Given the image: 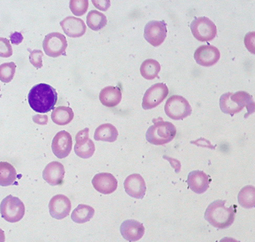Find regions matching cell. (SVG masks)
I'll list each match as a JSON object with an SVG mask.
<instances>
[{
	"label": "cell",
	"mask_w": 255,
	"mask_h": 242,
	"mask_svg": "<svg viewBox=\"0 0 255 242\" xmlns=\"http://www.w3.org/2000/svg\"><path fill=\"white\" fill-rule=\"evenodd\" d=\"M57 100L58 94L56 89L44 83L34 86L28 95L30 107L40 114H45L53 110Z\"/></svg>",
	"instance_id": "6da1fadb"
},
{
	"label": "cell",
	"mask_w": 255,
	"mask_h": 242,
	"mask_svg": "<svg viewBox=\"0 0 255 242\" xmlns=\"http://www.w3.org/2000/svg\"><path fill=\"white\" fill-rule=\"evenodd\" d=\"M226 203L225 200L215 201L208 206L204 214L206 221L217 229H228L235 221L236 206L226 207Z\"/></svg>",
	"instance_id": "7a4b0ae2"
},
{
	"label": "cell",
	"mask_w": 255,
	"mask_h": 242,
	"mask_svg": "<svg viewBox=\"0 0 255 242\" xmlns=\"http://www.w3.org/2000/svg\"><path fill=\"white\" fill-rule=\"evenodd\" d=\"M220 107L223 113L231 116L242 111L245 107L248 111L246 117L255 112V102L253 96L245 91L223 94L220 97Z\"/></svg>",
	"instance_id": "3957f363"
},
{
	"label": "cell",
	"mask_w": 255,
	"mask_h": 242,
	"mask_svg": "<svg viewBox=\"0 0 255 242\" xmlns=\"http://www.w3.org/2000/svg\"><path fill=\"white\" fill-rule=\"evenodd\" d=\"M154 125L149 127L146 133V139L149 144L163 146L175 138L177 129L171 122H164L161 118L153 119Z\"/></svg>",
	"instance_id": "277c9868"
},
{
	"label": "cell",
	"mask_w": 255,
	"mask_h": 242,
	"mask_svg": "<svg viewBox=\"0 0 255 242\" xmlns=\"http://www.w3.org/2000/svg\"><path fill=\"white\" fill-rule=\"evenodd\" d=\"M1 218L9 223H17L24 216V204L18 197L9 195L0 204Z\"/></svg>",
	"instance_id": "5b68a950"
},
{
	"label": "cell",
	"mask_w": 255,
	"mask_h": 242,
	"mask_svg": "<svg viewBox=\"0 0 255 242\" xmlns=\"http://www.w3.org/2000/svg\"><path fill=\"white\" fill-rule=\"evenodd\" d=\"M192 107L185 97L172 95L167 100L165 112L168 117L174 120H182L191 115Z\"/></svg>",
	"instance_id": "8992f818"
},
{
	"label": "cell",
	"mask_w": 255,
	"mask_h": 242,
	"mask_svg": "<svg viewBox=\"0 0 255 242\" xmlns=\"http://www.w3.org/2000/svg\"><path fill=\"white\" fill-rule=\"evenodd\" d=\"M190 29L195 38L200 42H211L217 36L216 25L206 17L195 18L190 24Z\"/></svg>",
	"instance_id": "52a82bcc"
},
{
	"label": "cell",
	"mask_w": 255,
	"mask_h": 242,
	"mask_svg": "<svg viewBox=\"0 0 255 242\" xmlns=\"http://www.w3.org/2000/svg\"><path fill=\"white\" fill-rule=\"evenodd\" d=\"M42 46L47 56L57 58L61 55H65L68 44L66 37L61 33L53 32L45 36Z\"/></svg>",
	"instance_id": "ba28073f"
},
{
	"label": "cell",
	"mask_w": 255,
	"mask_h": 242,
	"mask_svg": "<svg viewBox=\"0 0 255 242\" xmlns=\"http://www.w3.org/2000/svg\"><path fill=\"white\" fill-rule=\"evenodd\" d=\"M167 36L166 23L163 20H151L144 27V39L154 47H159Z\"/></svg>",
	"instance_id": "9c48e42d"
},
{
	"label": "cell",
	"mask_w": 255,
	"mask_h": 242,
	"mask_svg": "<svg viewBox=\"0 0 255 242\" xmlns=\"http://www.w3.org/2000/svg\"><path fill=\"white\" fill-rule=\"evenodd\" d=\"M169 90L166 84L157 83L146 91L142 100L144 110L152 109L160 104L168 96Z\"/></svg>",
	"instance_id": "30bf717a"
},
{
	"label": "cell",
	"mask_w": 255,
	"mask_h": 242,
	"mask_svg": "<svg viewBox=\"0 0 255 242\" xmlns=\"http://www.w3.org/2000/svg\"><path fill=\"white\" fill-rule=\"evenodd\" d=\"M72 138L68 132L60 131L52 141V151L57 158L64 159L68 157L72 149Z\"/></svg>",
	"instance_id": "8fae6325"
},
{
	"label": "cell",
	"mask_w": 255,
	"mask_h": 242,
	"mask_svg": "<svg viewBox=\"0 0 255 242\" xmlns=\"http://www.w3.org/2000/svg\"><path fill=\"white\" fill-rule=\"evenodd\" d=\"M75 141L76 144L74 149L77 156L82 159H89L94 155L96 148L94 142L89 138V128L78 132Z\"/></svg>",
	"instance_id": "7c38bea8"
},
{
	"label": "cell",
	"mask_w": 255,
	"mask_h": 242,
	"mask_svg": "<svg viewBox=\"0 0 255 242\" xmlns=\"http://www.w3.org/2000/svg\"><path fill=\"white\" fill-rule=\"evenodd\" d=\"M194 58L198 65L210 67L218 62L220 52L213 45H202L195 52Z\"/></svg>",
	"instance_id": "4fadbf2b"
},
{
	"label": "cell",
	"mask_w": 255,
	"mask_h": 242,
	"mask_svg": "<svg viewBox=\"0 0 255 242\" xmlns=\"http://www.w3.org/2000/svg\"><path fill=\"white\" fill-rule=\"evenodd\" d=\"M72 204L67 196L58 194L50 199L49 203L50 215L56 220L67 218L70 213Z\"/></svg>",
	"instance_id": "5bb4252c"
},
{
	"label": "cell",
	"mask_w": 255,
	"mask_h": 242,
	"mask_svg": "<svg viewBox=\"0 0 255 242\" xmlns=\"http://www.w3.org/2000/svg\"><path fill=\"white\" fill-rule=\"evenodd\" d=\"M126 192L130 197L142 199L147 191L145 181L139 174H132L124 182Z\"/></svg>",
	"instance_id": "9a60e30c"
},
{
	"label": "cell",
	"mask_w": 255,
	"mask_h": 242,
	"mask_svg": "<svg viewBox=\"0 0 255 242\" xmlns=\"http://www.w3.org/2000/svg\"><path fill=\"white\" fill-rule=\"evenodd\" d=\"M92 184L94 188L101 194H111L117 189L118 180L113 174L103 172L94 176Z\"/></svg>",
	"instance_id": "2e32d148"
},
{
	"label": "cell",
	"mask_w": 255,
	"mask_h": 242,
	"mask_svg": "<svg viewBox=\"0 0 255 242\" xmlns=\"http://www.w3.org/2000/svg\"><path fill=\"white\" fill-rule=\"evenodd\" d=\"M145 232L142 223L135 220H128L121 226L122 237L128 242H137L141 240Z\"/></svg>",
	"instance_id": "e0dca14e"
},
{
	"label": "cell",
	"mask_w": 255,
	"mask_h": 242,
	"mask_svg": "<svg viewBox=\"0 0 255 242\" xmlns=\"http://www.w3.org/2000/svg\"><path fill=\"white\" fill-rule=\"evenodd\" d=\"M60 26L69 37L78 38L83 37L86 31L85 22L76 17L69 16L60 22Z\"/></svg>",
	"instance_id": "ac0fdd59"
},
{
	"label": "cell",
	"mask_w": 255,
	"mask_h": 242,
	"mask_svg": "<svg viewBox=\"0 0 255 242\" xmlns=\"http://www.w3.org/2000/svg\"><path fill=\"white\" fill-rule=\"evenodd\" d=\"M65 175L64 165L59 161H52L49 163L42 172L44 180L53 186L62 184Z\"/></svg>",
	"instance_id": "d6986e66"
},
{
	"label": "cell",
	"mask_w": 255,
	"mask_h": 242,
	"mask_svg": "<svg viewBox=\"0 0 255 242\" xmlns=\"http://www.w3.org/2000/svg\"><path fill=\"white\" fill-rule=\"evenodd\" d=\"M187 182L189 188L196 194H204L209 188V176L204 171H192L188 174Z\"/></svg>",
	"instance_id": "ffe728a7"
},
{
	"label": "cell",
	"mask_w": 255,
	"mask_h": 242,
	"mask_svg": "<svg viewBox=\"0 0 255 242\" xmlns=\"http://www.w3.org/2000/svg\"><path fill=\"white\" fill-rule=\"evenodd\" d=\"M99 100L105 106H118L122 100V92L118 87L108 86L101 90Z\"/></svg>",
	"instance_id": "44dd1931"
},
{
	"label": "cell",
	"mask_w": 255,
	"mask_h": 242,
	"mask_svg": "<svg viewBox=\"0 0 255 242\" xmlns=\"http://www.w3.org/2000/svg\"><path fill=\"white\" fill-rule=\"evenodd\" d=\"M117 128L112 124L106 123L97 127L94 133V139L97 141H106L113 143L117 140Z\"/></svg>",
	"instance_id": "7402d4cb"
},
{
	"label": "cell",
	"mask_w": 255,
	"mask_h": 242,
	"mask_svg": "<svg viewBox=\"0 0 255 242\" xmlns=\"http://www.w3.org/2000/svg\"><path fill=\"white\" fill-rule=\"evenodd\" d=\"M17 172L15 167L6 161L0 162V185L10 186L16 180Z\"/></svg>",
	"instance_id": "603a6c76"
},
{
	"label": "cell",
	"mask_w": 255,
	"mask_h": 242,
	"mask_svg": "<svg viewBox=\"0 0 255 242\" xmlns=\"http://www.w3.org/2000/svg\"><path fill=\"white\" fill-rule=\"evenodd\" d=\"M74 112L72 108L67 106H59L53 110L51 119L55 124L61 126L68 125L74 118Z\"/></svg>",
	"instance_id": "cb8c5ba5"
},
{
	"label": "cell",
	"mask_w": 255,
	"mask_h": 242,
	"mask_svg": "<svg viewBox=\"0 0 255 242\" xmlns=\"http://www.w3.org/2000/svg\"><path fill=\"white\" fill-rule=\"evenodd\" d=\"M95 210L92 207L86 204H80L72 212L71 218L79 224L89 222L94 217Z\"/></svg>",
	"instance_id": "d4e9b609"
},
{
	"label": "cell",
	"mask_w": 255,
	"mask_h": 242,
	"mask_svg": "<svg viewBox=\"0 0 255 242\" xmlns=\"http://www.w3.org/2000/svg\"><path fill=\"white\" fill-rule=\"evenodd\" d=\"M160 72V65L154 59H147L141 64L140 73L147 80H152L158 77Z\"/></svg>",
	"instance_id": "484cf974"
},
{
	"label": "cell",
	"mask_w": 255,
	"mask_h": 242,
	"mask_svg": "<svg viewBox=\"0 0 255 242\" xmlns=\"http://www.w3.org/2000/svg\"><path fill=\"white\" fill-rule=\"evenodd\" d=\"M88 26L94 31H99L108 24V18L105 14L97 10L90 11L86 20Z\"/></svg>",
	"instance_id": "4316f807"
},
{
	"label": "cell",
	"mask_w": 255,
	"mask_h": 242,
	"mask_svg": "<svg viewBox=\"0 0 255 242\" xmlns=\"http://www.w3.org/2000/svg\"><path fill=\"white\" fill-rule=\"evenodd\" d=\"M239 203L246 209H251L255 206V188L253 185L244 187L239 194Z\"/></svg>",
	"instance_id": "83f0119b"
},
{
	"label": "cell",
	"mask_w": 255,
	"mask_h": 242,
	"mask_svg": "<svg viewBox=\"0 0 255 242\" xmlns=\"http://www.w3.org/2000/svg\"><path fill=\"white\" fill-rule=\"evenodd\" d=\"M16 65L15 63H4L0 65V80L4 83L12 81L15 73Z\"/></svg>",
	"instance_id": "f1b7e54d"
},
{
	"label": "cell",
	"mask_w": 255,
	"mask_h": 242,
	"mask_svg": "<svg viewBox=\"0 0 255 242\" xmlns=\"http://www.w3.org/2000/svg\"><path fill=\"white\" fill-rule=\"evenodd\" d=\"M89 3L88 0H71L69 1V8L74 15L81 16L87 12Z\"/></svg>",
	"instance_id": "f546056e"
},
{
	"label": "cell",
	"mask_w": 255,
	"mask_h": 242,
	"mask_svg": "<svg viewBox=\"0 0 255 242\" xmlns=\"http://www.w3.org/2000/svg\"><path fill=\"white\" fill-rule=\"evenodd\" d=\"M43 52L39 50H33L30 52L29 61L35 68L41 69L42 67V57Z\"/></svg>",
	"instance_id": "4dcf8cb0"
},
{
	"label": "cell",
	"mask_w": 255,
	"mask_h": 242,
	"mask_svg": "<svg viewBox=\"0 0 255 242\" xmlns=\"http://www.w3.org/2000/svg\"><path fill=\"white\" fill-rule=\"evenodd\" d=\"M12 49L10 41L6 38L0 37V57L9 58L12 56Z\"/></svg>",
	"instance_id": "1f68e13d"
},
{
	"label": "cell",
	"mask_w": 255,
	"mask_h": 242,
	"mask_svg": "<svg viewBox=\"0 0 255 242\" xmlns=\"http://www.w3.org/2000/svg\"><path fill=\"white\" fill-rule=\"evenodd\" d=\"M93 4L99 10L106 11L110 7V1L109 0H98V1H92Z\"/></svg>",
	"instance_id": "d6a6232c"
},
{
	"label": "cell",
	"mask_w": 255,
	"mask_h": 242,
	"mask_svg": "<svg viewBox=\"0 0 255 242\" xmlns=\"http://www.w3.org/2000/svg\"><path fill=\"white\" fill-rule=\"evenodd\" d=\"M11 43L13 44V45H18L19 44L21 43L23 40V37L21 33L15 32L12 33V34L10 36Z\"/></svg>",
	"instance_id": "836d02e7"
},
{
	"label": "cell",
	"mask_w": 255,
	"mask_h": 242,
	"mask_svg": "<svg viewBox=\"0 0 255 242\" xmlns=\"http://www.w3.org/2000/svg\"><path fill=\"white\" fill-rule=\"evenodd\" d=\"M33 121L38 125H45L48 124V118L47 115H37L33 116Z\"/></svg>",
	"instance_id": "e575fe53"
},
{
	"label": "cell",
	"mask_w": 255,
	"mask_h": 242,
	"mask_svg": "<svg viewBox=\"0 0 255 242\" xmlns=\"http://www.w3.org/2000/svg\"><path fill=\"white\" fill-rule=\"evenodd\" d=\"M245 43L246 47L248 49L249 51H250L252 53L255 54V49L253 48V47H252V45L255 47V38L252 39V41H250V32L248 33V34L246 35Z\"/></svg>",
	"instance_id": "d590c367"
},
{
	"label": "cell",
	"mask_w": 255,
	"mask_h": 242,
	"mask_svg": "<svg viewBox=\"0 0 255 242\" xmlns=\"http://www.w3.org/2000/svg\"><path fill=\"white\" fill-rule=\"evenodd\" d=\"M5 242V235L4 232L0 229V242Z\"/></svg>",
	"instance_id": "8d00e7d4"
},
{
	"label": "cell",
	"mask_w": 255,
	"mask_h": 242,
	"mask_svg": "<svg viewBox=\"0 0 255 242\" xmlns=\"http://www.w3.org/2000/svg\"><path fill=\"white\" fill-rule=\"evenodd\" d=\"M0 90H1V89H0Z\"/></svg>",
	"instance_id": "74e56055"
}]
</instances>
